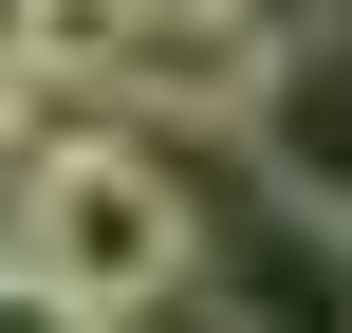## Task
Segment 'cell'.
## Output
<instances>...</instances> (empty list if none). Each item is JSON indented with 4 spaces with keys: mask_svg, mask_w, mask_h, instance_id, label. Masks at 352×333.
Segmentation results:
<instances>
[{
    "mask_svg": "<svg viewBox=\"0 0 352 333\" xmlns=\"http://www.w3.org/2000/svg\"><path fill=\"white\" fill-rule=\"evenodd\" d=\"M56 111H74V93H56V74H37V56H19V37H0V185H19V167H37V130H56Z\"/></svg>",
    "mask_w": 352,
    "mask_h": 333,
    "instance_id": "cell-5",
    "label": "cell"
},
{
    "mask_svg": "<svg viewBox=\"0 0 352 333\" xmlns=\"http://www.w3.org/2000/svg\"><path fill=\"white\" fill-rule=\"evenodd\" d=\"M111 19H130V0H0V37H19V56H37L56 93H93V56H111Z\"/></svg>",
    "mask_w": 352,
    "mask_h": 333,
    "instance_id": "cell-4",
    "label": "cell"
},
{
    "mask_svg": "<svg viewBox=\"0 0 352 333\" xmlns=\"http://www.w3.org/2000/svg\"><path fill=\"white\" fill-rule=\"evenodd\" d=\"M278 0H130L111 19V56H93V111L111 130H260V74H278Z\"/></svg>",
    "mask_w": 352,
    "mask_h": 333,
    "instance_id": "cell-2",
    "label": "cell"
},
{
    "mask_svg": "<svg viewBox=\"0 0 352 333\" xmlns=\"http://www.w3.org/2000/svg\"><path fill=\"white\" fill-rule=\"evenodd\" d=\"M241 148H260V204H297V222L352 241V19H297V37H278Z\"/></svg>",
    "mask_w": 352,
    "mask_h": 333,
    "instance_id": "cell-3",
    "label": "cell"
},
{
    "mask_svg": "<svg viewBox=\"0 0 352 333\" xmlns=\"http://www.w3.org/2000/svg\"><path fill=\"white\" fill-rule=\"evenodd\" d=\"M0 260L37 278V297H74V315H167L186 278H204V204L167 185V148L148 130H111V111H56L37 130V167L0 185Z\"/></svg>",
    "mask_w": 352,
    "mask_h": 333,
    "instance_id": "cell-1",
    "label": "cell"
},
{
    "mask_svg": "<svg viewBox=\"0 0 352 333\" xmlns=\"http://www.w3.org/2000/svg\"><path fill=\"white\" fill-rule=\"evenodd\" d=\"M0 333H111V315H74V297H37V278L0 260Z\"/></svg>",
    "mask_w": 352,
    "mask_h": 333,
    "instance_id": "cell-6",
    "label": "cell"
}]
</instances>
